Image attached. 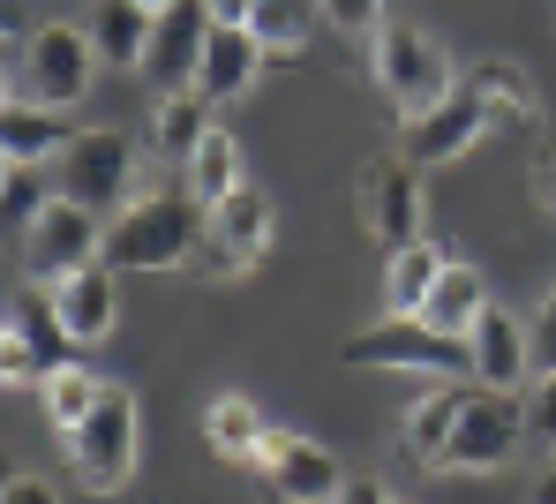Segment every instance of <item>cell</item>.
Returning a JSON list of instances; mask_svg holds the SVG:
<instances>
[{
	"label": "cell",
	"mask_w": 556,
	"mask_h": 504,
	"mask_svg": "<svg viewBox=\"0 0 556 504\" xmlns=\"http://www.w3.org/2000/svg\"><path fill=\"white\" fill-rule=\"evenodd\" d=\"M211 241V211L195 197H174V189H151L128 211H113L105 226V264L113 272H181L203 256Z\"/></svg>",
	"instance_id": "6da1fadb"
},
{
	"label": "cell",
	"mask_w": 556,
	"mask_h": 504,
	"mask_svg": "<svg viewBox=\"0 0 556 504\" xmlns=\"http://www.w3.org/2000/svg\"><path fill=\"white\" fill-rule=\"evenodd\" d=\"M91 76H98V46L84 23H46L30 38H15V91L30 105L68 113V105H84Z\"/></svg>",
	"instance_id": "7a4b0ae2"
},
{
	"label": "cell",
	"mask_w": 556,
	"mask_h": 504,
	"mask_svg": "<svg viewBox=\"0 0 556 504\" xmlns=\"http://www.w3.org/2000/svg\"><path fill=\"white\" fill-rule=\"evenodd\" d=\"M339 362L346 369H429V377H444V385H473V346L466 339H444L437 324H421V316H383L369 331H354L346 346H339Z\"/></svg>",
	"instance_id": "3957f363"
},
{
	"label": "cell",
	"mask_w": 556,
	"mask_h": 504,
	"mask_svg": "<svg viewBox=\"0 0 556 504\" xmlns=\"http://www.w3.org/2000/svg\"><path fill=\"white\" fill-rule=\"evenodd\" d=\"M376 84H383V99L399 105V121H414V113H429V105H444L459 91L452 53L429 30H414V23H383L376 30Z\"/></svg>",
	"instance_id": "277c9868"
},
{
	"label": "cell",
	"mask_w": 556,
	"mask_h": 504,
	"mask_svg": "<svg viewBox=\"0 0 556 504\" xmlns=\"http://www.w3.org/2000/svg\"><path fill=\"white\" fill-rule=\"evenodd\" d=\"M136 444H143V414H136V392L105 385V400L91 406V421L68 437V467L91 497H113L128 475H136Z\"/></svg>",
	"instance_id": "5b68a950"
},
{
	"label": "cell",
	"mask_w": 556,
	"mask_h": 504,
	"mask_svg": "<svg viewBox=\"0 0 556 504\" xmlns=\"http://www.w3.org/2000/svg\"><path fill=\"white\" fill-rule=\"evenodd\" d=\"M53 189L84 211H128V189H136V143L121 128H76V143L53 159Z\"/></svg>",
	"instance_id": "8992f818"
},
{
	"label": "cell",
	"mask_w": 556,
	"mask_h": 504,
	"mask_svg": "<svg viewBox=\"0 0 556 504\" xmlns=\"http://www.w3.org/2000/svg\"><path fill=\"white\" fill-rule=\"evenodd\" d=\"M68 324L53 308V287H15L8 294V339H0V385H46L53 369H68Z\"/></svg>",
	"instance_id": "52a82bcc"
},
{
	"label": "cell",
	"mask_w": 556,
	"mask_h": 504,
	"mask_svg": "<svg viewBox=\"0 0 556 504\" xmlns=\"http://www.w3.org/2000/svg\"><path fill=\"white\" fill-rule=\"evenodd\" d=\"M105 264V218L84 211V203L53 197V211L23 234V272H30V287H61V279H76V272H91Z\"/></svg>",
	"instance_id": "ba28073f"
},
{
	"label": "cell",
	"mask_w": 556,
	"mask_h": 504,
	"mask_svg": "<svg viewBox=\"0 0 556 504\" xmlns=\"http://www.w3.org/2000/svg\"><path fill=\"white\" fill-rule=\"evenodd\" d=\"M519 437H527V406L511 400V392H481V385H473L459 429H452V452H444L437 475H496V467L519 452Z\"/></svg>",
	"instance_id": "9c48e42d"
},
{
	"label": "cell",
	"mask_w": 556,
	"mask_h": 504,
	"mask_svg": "<svg viewBox=\"0 0 556 504\" xmlns=\"http://www.w3.org/2000/svg\"><path fill=\"white\" fill-rule=\"evenodd\" d=\"M211 38H218L211 0H174V8L159 15L151 53H143V76H151V91H159V99H181V91H195V68H203Z\"/></svg>",
	"instance_id": "30bf717a"
},
{
	"label": "cell",
	"mask_w": 556,
	"mask_h": 504,
	"mask_svg": "<svg viewBox=\"0 0 556 504\" xmlns=\"http://www.w3.org/2000/svg\"><path fill=\"white\" fill-rule=\"evenodd\" d=\"M489 128H496V121H489V105L459 84L444 105H429V113L399 121V151H406V166H452V159H466Z\"/></svg>",
	"instance_id": "8fae6325"
},
{
	"label": "cell",
	"mask_w": 556,
	"mask_h": 504,
	"mask_svg": "<svg viewBox=\"0 0 556 504\" xmlns=\"http://www.w3.org/2000/svg\"><path fill=\"white\" fill-rule=\"evenodd\" d=\"M466 346H473V385L481 392H519L534 377V339H527V324L511 308L489 302V316L466 331Z\"/></svg>",
	"instance_id": "7c38bea8"
},
{
	"label": "cell",
	"mask_w": 556,
	"mask_h": 504,
	"mask_svg": "<svg viewBox=\"0 0 556 504\" xmlns=\"http://www.w3.org/2000/svg\"><path fill=\"white\" fill-rule=\"evenodd\" d=\"M369 226L391 256L414 249V241H429L421 234V166H406V159H383L376 166L369 174Z\"/></svg>",
	"instance_id": "4fadbf2b"
},
{
	"label": "cell",
	"mask_w": 556,
	"mask_h": 504,
	"mask_svg": "<svg viewBox=\"0 0 556 504\" xmlns=\"http://www.w3.org/2000/svg\"><path fill=\"white\" fill-rule=\"evenodd\" d=\"M113 279H121L113 264H91V272H76V279L53 287V308H61V324H68L76 346L113 339V324H121V287H113Z\"/></svg>",
	"instance_id": "5bb4252c"
},
{
	"label": "cell",
	"mask_w": 556,
	"mask_h": 504,
	"mask_svg": "<svg viewBox=\"0 0 556 504\" xmlns=\"http://www.w3.org/2000/svg\"><path fill=\"white\" fill-rule=\"evenodd\" d=\"M466 392L473 385H437V392H421V400L406 406V429H399V459H414V467H444V452H452V429H459L466 414Z\"/></svg>",
	"instance_id": "9a60e30c"
},
{
	"label": "cell",
	"mask_w": 556,
	"mask_h": 504,
	"mask_svg": "<svg viewBox=\"0 0 556 504\" xmlns=\"http://www.w3.org/2000/svg\"><path fill=\"white\" fill-rule=\"evenodd\" d=\"M68 143H76V128L61 113H46V105H30L23 91H8V113H0V159L8 166H46Z\"/></svg>",
	"instance_id": "2e32d148"
},
{
	"label": "cell",
	"mask_w": 556,
	"mask_h": 504,
	"mask_svg": "<svg viewBox=\"0 0 556 504\" xmlns=\"http://www.w3.org/2000/svg\"><path fill=\"white\" fill-rule=\"evenodd\" d=\"M203 437H211V452L233 459V467H264V452H271V421H264V406L241 400V392H218V400L203 406Z\"/></svg>",
	"instance_id": "e0dca14e"
},
{
	"label": "cell",
	"mask_w": 556,
	"mask_h": 504,
	"mask_svg": "<svg viewBox=\"0 0 556 504\" xmlns=\"http://www.w3.org/2000/svg\"><path fill=\"white\" fill-rule=\"evenodd\" d=\"M264 61H271V53H264L249 30H218L211 53H203V68H195V99L203 105H233L256 76H264Z\"/></svg>",
	"instance_id": "ac0fdd59"
},
{
	"label": "cell",
	"mask_w": 556,
	"mask_h": 504,
	"mask_svg": "<svg viewBox=\"0 0 556 504\" xmlns=\"http://www.w3.org/2000/svg\"><path fill=\"white\" fill-rule=\"evenodd\" d=\"M339 490H346V475H339L331 444H316V437H293L286 459L271 467V497L278 504H339Z\"/></svg>",
	"instance_id": "d6986e66"
},
{
	"label": "cell",
	"mask_w": 556,
	"mask_h": 504,
	"mask_svg": "<svg viewBox=\"0 0 556 504\" xmlns=\"http://www.w3.org/2000/svg\"><path fill=\"white\" fill-rule=\"evenodd\" d=\"M84 30H91L98 61H113V68H143L159 15H151L143 0H91V23H84Z\"/></svg>",
	"instance_id": "ffe728a7"
},
{
	"label": "cell",
	"mask_w": 556,
	"mask_h": 504,
	"mask_svg": "<svg viewBox=\"0 0 556 504\" xmlns=\"http://www.w3.org/2000/svg\"><path fill=\"white\" fill-rule=\"evenodd\" d=\"M481 316H489V279H481L473 264H444V279H437V294L421 308V324H437L444 339H466Z\"/></svg>",
	"instance_id": "44dd1931"
},
{
	"label": "cell",
	"mask_w": 556,
	"mask_h": 504,
	"mask_svg": "<svg viewBox=\"0 0 556 504\" xmlns=\"http://www.w3.org/2000/svg\"><path fill=\"white\" fill-rule=\"evenodd\" d=\"M444 249L437 241H414V249H399L391 264H383V302H391V316H421L429 308V294H437V279H444Z\"/></svg>",
	"instance_id": "7402d4cb"
},
{
	"label": "cell",
	"mask_w": 556,
	"mask_h": 504,
	"mask_svg": "<svg viewBox=\"0 0 556 504\" xmlns=\"http://www.w3.org/2000/svg\"><path fill=\"white\" fill-rule=\"evenodd\" d=\"M211 241H226L233 256H249V264H256V256L271 249V197H264L256 181H249V189H233V197L211 211Z\"/></svg>",
	"instance_id": "603a6c76"
},
{
	"label": "cell",
	"mask_w": 556,
	"mask_h": 504,
	"mask_svg": "<svg viewBox=\"0 0 556 504\" xmlns=\"http://www.w3.org/2000/svg\"><path fill=\"white\" fill-rule=\"evenodd\" d=\"M466 91L489 105V121H504V128H527V121H542V99H534V84H527L511 61H473Z\"/></svg>",
	"instance_id": "cb8c5ba5"
},
{
	"label": "cell",
	"mask_w": 556,
	"mask_h": 504,
	"mask_svg": "<svg viewBox=\"0 0 556 504\" xmlns=\"http://www.w3.org/2000/svg\"><path fill=\"white\" fill-rule=\"evenodd\" d=\"M233 189H249V174H241V143H233L226 128H211V136H203V151L188 159V197L203 203V211H218Z\"/></svg>",
	"instance_id": "d4e9b609"
},
{
	"label": "cell",
	"mask_w": 556,
	"mask_h": 504,
	"mask_svg": "<svg viewBox=\"0 0 556 504\" xmlns=\"http://www.w3.org/2000/svg\"><path fill=\"white\" fill-rule=\"evenodd\" d=\"M316 0H256V15H249V38L271 53V61H293L301 46H308V30H316Z\"/></svg>",
	"instance_id": "484cf974"
},
{
	"label": "cell",
	"mask_w": 556,
	"mask_h": 504,
	"mask_svg": "<svg viewBox=\"0 0 556 504\" xmlns=\"http://www.w3.org/2000/svg\"><path fill=\"white\" fill-rule=\"evenodd\" d=\"M203 136H211V105L195 99V91H181V99H159V113H151V143H159V159L188 166V159L203 151Z\"/></svg>",
	"instance_id": "4316f807"
},
{
	"label": "cell",
	"mask_w": 556,
	"mask_h": 504,
	"mask_svg": "<svg viewBox=\"0 0 556 504\" xmlns=\"http://www.w3.org/2000/svg\"><path fill=\"white\" fill-rule=\"evenodd\" d=\"M38 400H46V421H53L61 437H76V429L91 421V406L105 400V385H98L84 362H68V369H53V377L38 385Z\"/></svg>",
	"instance_id": "83f0119b"
},
{
	"label": "cell",
	"mask_w": 556,
	"mask_h": 504,
	"mask_svg": "<svg viewBox=\"0 0 556 504\" xmlns=\"http://www.w3.org/2000/svg\"><path fill=\"white\" fill-rule=\"evenodd\" d=\"M53 197H61V189H53V174H46V166H8V189H0V203H8L15 241H23V234H30L46 211H53Z\"/></svg>",
	"instance_id": "f1b7e54d"
},
{
	"label": "cell",
	"mask_w": 556,
	"mask_h": 504,
	"mask_svg": "<svg viewBox=\"0 0 556 504\" xmlns=\"http://www.w3.org/2000/svg\"><path fill=\"white\" fill-rule=\"evenodd\" d=\"M316 8H324L346 38H376V30H383V0H316Z\"/></svg>",
	"instance_id": "f546056e"
},
{
	"label": "cell",
	"mask_w": 556,
	"mask_h": 504,
	"mask_svg": "<svg viewBox=\"0 0 556 504\" xmlns=\"http://www.w3.org/2000/svg\"><path fill=\"white\" fill-rule=\"evenodd\" d=\"M527 339H534V377H556V294H549L542 308H534Z\"/></svg>",
	"instance_id": "4dcf8cb0"
},
{
	"label": "cell",
	"mask_w": 556,
	"mask_h": 504,
	"mask_svg": "<svg viewBox=\"0 0 556 504\" xmlns=\"http://www.w3.org/2000/svg\"><path fill=\"white\" fill-rule=\"evenodd\" d=\"M527 429L556 452V377H534V406H527Z\"/></svg>",
	"instance_id": "1f68e13d"
},
{
	"label": "cell",
	"mask_w": 556,
	"mask_h": 504,
	"mask_svg": "<svg viewBox=\"0 0 556 504\" xmlns=\"http://www.w3.org/2000/svg\"><path fill=\"white\" fill-rule=\"evenodd\" d=\"M0 504H61V490H53L46 475H8V482H0Z\"/></svg>",
	"instance_id": "d6a6232c"
},
{
	"label": "cell",
	"mask_w": 556,
	"mask_h": 504,
	"mask_svg": "<svg viewBox=\"0 0 556 504\" xmlns=\"http://www.w3.org/2000/svg\"><path fill=\"white\" fill-rule=\"evenodd\" d=\"M534 203H542V211L556 218V143L542 151V159H534Z\"/></svg>",
	"instance_id": "836d02e7"
},
{
	"label": "cell",
	"mask_w": 556,
	"mask_h": 504,
	"mask_svg": "<svg viewBox=\"0 0 556 504\" xmlns=\"http://www.w3.org/2000/svg\"><path fill=\"white\" fill-rule=\"evenodd\" d=\"M249 15H256V0H211V23L218 30H249Z\"/></svg>",
	"instance_id": "e575fe53"
},
{
	"label": "cell",
	"mask_w": 556,
	"mask_h": 504,
	"mask_svg": "<svg viewBox=\"0 0 556 504\" xmlns=\"http://www.w3.org/2000/svg\"><path fill=\"white\" fill-rule=\"evenodd\" d=\"M339 504H399V497H391L383 482H369V475H362V482H346V490H339Z\"/></svg>",
	"instance_id": "d590c367"
},
{
	"label": "cell",
	"mask_w": 556,
	"mask_h": 504,
	"mask_svg": "<svg viewBox=\"0 0 556 504\" xmlns=\"http://www.w3.org/2000/svg\"><path fill=\"white\" fill-rule=\"evenodd\" d=\"M534 504H556V467L542 475V482H534Z\"/></svg>",
	"instance_id": "8d00e7d4"
},
{
	"label": "cell",
	"mask_w": 556,
	"mask_h": 504,
	"mask_svg": "<svg viewBox=\"0 0 556 504\" xmlns=\"http://www.w3.org/2000/svg\"><path fill=\"white\" fill-rule=\"evenodd\" d=\"M143 8H151V15H166V8H174V0H143Z\"/></svg>",
	"instance_id": "74e56055"
}]
</instances>
